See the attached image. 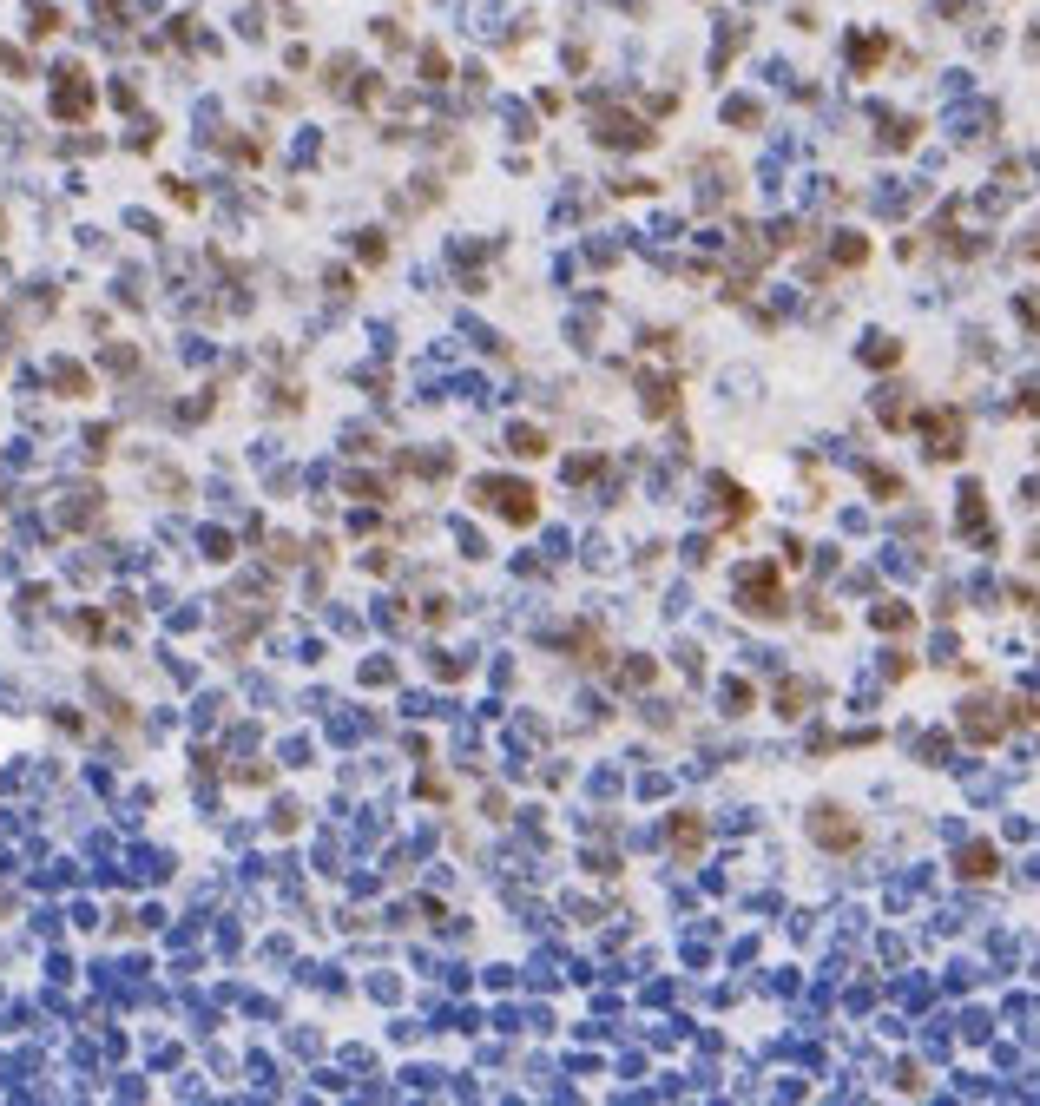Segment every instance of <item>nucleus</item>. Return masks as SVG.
<instances>
[{"label": "nucleus", "instance_id": "f257e3e1", "mask_svg": "<svg viewBox=\"0 0 1040 1106\" xmlns=\"http://www.w3.org/2000/svg\"><path fill=\"white\" fill-rule=\"evenodd\" d=\"M836 817H843L836 804L817 810V837H823V843H856V823H836Z\"/></svg>", "mask_w": 1040, "mask_h": 1106}, {"label": "nucleus", "instance_id": "f03ea898", "mask_svg": "<svg viewBox=\"0 0 1040 1106\" xmlns=\"http://www.w3.org/2000/svg\"><path fill=\"white\" fill-rule=\"evenodd\" d=\"M883 47H889L883 33H856V40H850V60H856V73H869V66L883 60Z\"/></svg>", "mask_w": 1040, "mask_h": 1106}, {"label": "nucleus", "instance_id": "7ed1b4c3", "mask_svg": "<svg viewBox=\"0 0 1040 1106\" xmlns=\"http://www.w3.org/2000/svg\"><path fill=\"white\" fill-rule=\"evenodd\" d=\"M1034 257H1040V244H1034Z\"/></svg>", "mask_w": 1040, "mask_h": 1106}]
</instances>
